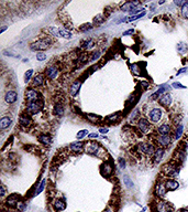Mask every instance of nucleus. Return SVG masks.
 I'll list each match as a JSON object with an SVG mask.
<instances>
[{
  "label": "nucleus",
  "instance_id": "1",
  "mask_svg": "<svg viewBox=\"0 0 188 212\" xmlns=\"http://www.w3.org/2000/svg\"><path fill=\"white\" fill-rule=\"evenodd\" d=\"M52 42H53L52 39L48 38V37H45V38H43V39H39L38 41L32 42L30 44V50H31V51L43 52L51 46Z\"/></svg>",
  "mask_w": 188,
  "mask_h": 212
},
{
  "label": "nucleus",
  "instance_id": "2",
  "mask_svg": "<svg viewBox=\"0 0 188 212\" xmlns=\"http://www.w3.org/2000/svg\"><path fill=\"white\" fill-rule=\"evenodd\" d=\"M137 150L140 154H143V155L153 157L154 153H155V150H156V147L152 144V142H140V144L137 146Z\"/></svg>",
  "mask_w": 188,
  "mask_h": 212
},
{
  "label": "nucleus",
  "instance_id": "3",
  "mask_svg": "<svg viewBox=\"0 0 188 212\" xmlns=\"http://www.w3.org/2000/svg\"><path fill=\"white\" fill-rule=\"evenodd\" d=\"M44 104L42 101H36V102H28L27 107H25V112L29 115H35L39 114L43 108Z\"/></svg>",
  "mask_w": 188,
  "mask_h": 212
},
{
  "label": "nucleus",
  "instance_id": "4",
  "mask_svg": "<svg viewBox=\"0 0 188 212\" xmlns=\"http://www.w3.org/2000/svg\"><path fill=\"white\" fill-rule=\"evenodd\" d=\"M25 99L28 102H36V101H42V95L39 93L33 87H29L25 91Z\"/></svg>",
  "mask_w": 188,
  "mask_h": 212
},
{
  "label": "nucleus",
  "instance_id": "5",
  "mask_svg": "<svg viewBox=\"0 0 188 212\" xmlns=\"http://www.w3.org/2000/svg\"><path fill=\"white\" fill-rule=\"evenodd\" d=\"M163 171H164L167 176H169V177H172L173 179H174V178L178 177V174H179V168H178L176 165L167 164L163 167Z\"/></svg>",
  "mask_w": 188,
  "mask_h": 212
},
{
  "label": "nucleus",
  "instance_id": "6",
  "mask_svg": "<svg viewBox=\"0 0 188 212\" xmlns=\"http://www.w3.org/2000/svg\"><path fill=\"white\" fill-rule=\"evenodd\" d=\"M85 150L88 153L89 155H98L100 150H102L101 146L99 145V142H89L85 146Z\"/></svg>",
  "mask_w": 188,
  "mask_h": 212
},
{
  "label": "nucleus",
  "instance_id": "7",
  "mask_svg": "<svg viewBox=\"0 0 188 212\" xmlns=\"http://www.w3.org/2000/svg\"><path fill=\"white\" fill-rule=\"evenodd\" d=\"M137 129H139L141 133L148 134L149 130H150V128H151V124L149 119H146V118H144V117H140L137 121Z\"/></svg>",
  "mask_w": 188,
  "mask_h": 212
},
{
  "label": "nucleus",
  "instance_id": "8",
  "mask_svg": "<svg viewBox=\"0 0 188 212\" xmlns=\"http://www.w3.org/2000/svg\"><path fill=\"white\" fill-rule=\"evenodd\" d=\"M156 211L157 212H174V206L171 202L159 201L156 203Z\"/></svg>",
  "mask_w": 188,
  "mask_h": 212
},
{
  "label": "nucleus",
  "instance_id": "9",
  "mask_svg": "<svg viewBox=\"0 0 188 212\" xmlns=\"http://www.w3.org/2000/svg\"><path fill=\"white\" fill-rule=\"evenodd\" d=\"M148 117L152 123H159L162 119V110L157 107H154L149 112Z\"/></svg>",
  "mask_w": 188,
  "mask_h": 212
},
{
  "label": "nucleus",
  "instance_id": "10",
  "mask_svg": "<svg viewBox=\"0 0 188 212\" xmlns=\"http://www.w3.org/2000/svg\"><path fill=\"white\" fill-rule=\"evenodd\" d=\"M141 2L140 1H126V2H124L123 5L121 6L120 10L123 11V12H132V11H134L135 9H137V6H140Z\"/></svg>",
  "mask_w": 188,
  "mask_h": 212
},
{
  "label": "nucleus",
  "instance_id": "11",
  "mask_svg": "<svg viewBox=\"0 0 188 212\" xmlns=\"http://www.w3.org/2000/svg\"><path fill=\"white\" fill-rule=\"evenodd\" d=\"M155 142L161 146L162 148L168 147L171 144H172V137L169 135H159L156 137Z\"/></svg>",
  "mask_w": 188,
  "mask_h": 212
},
{
  "label": "nucleus",
  "instance_id": "12",
  "mask_svg": "<svg viewBox=\"0 0 188 212\" xmlns=\"http://www.w3.org/2000/svg\"><path fill=\"white\" fill-rule=\"evenodd\" d=\"M45 78L43 73H38L33 78L32 82H31V87H41L45 83Z\"/></svg>",
  "mask_w": 188,
  "mask_h": 212
},
{
  "label": "nucleus",
  "instance_id": "13",
  "mask_svg": "<svg viewBox=\"0 0 188 212\" xmlns=\"http://www.w3.org/2000/svg\"><path fill=\"white\" fill-rule=\"evenodd\" d=\"M58 75V69L55 65H50L46 67L45 70V76L48 80H55Z\"/></svg>",
  "mask_w": 188,
  "mask_h": 212
},
{
  "label": "nucleus",
  "instance_id": "14",
  "mask_svg": "<svg viewBox=\"0 0 188 212\" xmlns=\"http://www.w3.org/2000/svg\"><path fill=\"white\" fill-rule=\"evenodd\" d=\"M154 191H155V194L159 197V198H164L167 193V189H166V187H165V182L159 181V182L156 183L155 190Z\"/></svg>",
  "mask_w": 188,
  "mask_h": 212
},
{
  "label": "nucleus",
  "instance_id": "15",
  "mask_svg": "<svg viewBox=\"0 0 188 212\" xmlns=\"http://www.w3.org/2000/svg\"><path fill=\"white\" fill-rule=\"evenodd\" d=\"M17 99H18V93H17L16 91H12V90H10V91L6 92V94H5L6 103H8L9 105L14 104V103L17 102Z\"/></svg>",
  "mask_w": 188,
  "mask_h": 212
},
{
  "label": "nucleus",
  "instance_id": "16",
  "mask_svg": "<svg viewBox=\"0 0 188 212\" xmlns=\"http://www.w3.org/2000/svg\"><path fill=\"white\" fill-rule=\"evenodd\" d=\"M159 104L163 107H168L172 104V95L169 93H165V94L161 95L159 98Z\"/></svg>",
  "mask_w": 188,
  "mask_h": 212
},
{
  "label": "nucleus",
  "instance_id": "17",
  "mask_svg": "<svg viewBox=\"0 0 188 212\" xmlns=\"http://www.w3.org/2000/svg\"><path fill=\"white\" fill-rule=\"evenodd\" d=\"M19 123H20V125H21L22 127H25V128H28V127H30L31 125H32V119H31V116H30L28 113L21 114V115H20V117H19Z\"/></svg>",
  "mask_w": 188,
  "mask_h": 212
},
{
  "label": "nucleus",
  "instance_id": "18",
  "mask_svg": "<svg viewBox=\"0 0 188 212\" xmlns=\"http://www.w3.org/2000/svg\"><path fill=\"white\" fill-rule=\"evenodd\" d=\"M86 142H74L70 145V150L72 153H81V150L85 149Z\"/></svg>",
  "mask_w": 188,
  "mask_h": 212
},
{
  "label": "nucleus",
  "instance_id": "19",
  "mask_svg": "<svg viewBox=\"0 0 188 212\" xmlns=\"http://www.w3.org/2000/svg\"><path fill=\"white\" fill-rule=\"evenodd\" d=\"M81 82L79 80L77 81H74L72 83L70 87V94L72 97H75L76 95L79 93V90H81Z\"/></svg>",
  "mask_w": 188,
  "mask_h": 212
},
{
  "label": "nucleus",
  "instance_id": "20",
  "mask_svg": "<svg viewBox=\"0 0 188 212\" xmlns=\"http://www.w3.org/2000/svg\"><path fill=\"white\" fill-rule=\"evenodd\" d=\"M19 198H20L19 194H17V193H13V194H11V196H9L8 199L6 200V204H7L8 207H10V208L17 207V204H18V202H19Z\"/></svg>",
  "mask_w": 188,
  "mask_h": 212
},
{
  "label": "nucleus",
  "instance_id": "21",
  "mask_svg": "<svg viewBox=\"0 0 188 212\" xmlns=\"http://www.w3.org/2000/svg\"><path fill=\"white\" fill-rule=\"evenodd\" d=\"M165 187H166L167 191H174L176 189H178L179 187V183L178 181H176L175 179H167L165 181Z\"/></svg>",
  "mask_w": 188,
  "mask_h": 212
},
{
  "label": "nucleus",
  "instance_id": "22",
  "mask_svg": "<svg viewBox=\"0 0 188 212\" xmlns=\"http://www.w3.org/2000/svg\"><path fill=\"white\" fill-rule=\"evenodd\" d=\"M164 154H165V149H164V148H162V147H157V148H156L155 153H154V155H153L154 162H155V164H159L160 161L163 159V156H164Z\"/></svg>",
  "mask_w": 188,
  "mask_h": 212
},
{
  "label": "nucleus",
  "instance_id": "23",
  "mask_svg": "<svg viewBox=\"0 0 188 212\" xmlns=\"http://www.w3.org/2000/svg\"><path fill=\"white\" fill-rule=\"evenodd\" d=\"M12 124V118L8 117V116H3L1 119H0V129L1 130H5V129L9 128Z\"/></svg>",
  "mask_w": 188,
  "mask_h": 212
},
{
  "label": "nucleus",
  "instance_id": "24",
  "mask_svg": "<svg viewBox=\"0 0 188 212\" xmlns=\"http://www.w3.org/2000/svg\"><path fill=\"white\" fill-rule=\"evenodd\" d=\"M65 113V110H64V105L62 103H56L54 105V108H53V114L57 117H62Z\"/></svg>",
  "mask_w": 188,
  "mask_h": 212
},
{
  "label": "nucleus",
  "instance_id": "25",
  "mask_svg": "<svg viewBox=\"0 0 188 212\" xmlns=\"http://www.w3.org/2000/svg\"><path fill=\"white\" fill-rule=\"evenodd\" d=\"M53 208H54L55 211L61 212V211H63V210H65V208H66V203H65V201L64 200H62V199H57V200L54 201Z\"/></svg>",
  "mask_w": 188,
  "mask_h": 212
},
{
  "label": "nucleus",
  "instance_id": "26",
  "mask_svg": "<svg viewBox=\"0 0 188 212\" xmlns=\"http://www.w3.org/2000/svg\"><path fill=\"white\" fill-rule=\"evenodd\" d=\"M95 46H96V42H95L94 39L89 38V39H86L85 41H83L81 42V48L84 49V50H90V49L95 48Z\"/></svg>",
  "mask_w": 188,
  "mask_h": 212
},
{
  "label": "nucleus",
  "instance_id": "27",
  "mask_svg": "<svg viewBox=\"0 0 188 212\" xmlns=\"http://www.w3.org/2000/svg\"><path fill=\"white\" fill-rule=\"evenodd\" d=\"M169 133H171V125L167 123L162 124L157 128V134L159 135H169Z\"/></svg>",
  "mask_w": 188,
  "mask_h": 212
},
{
  "label": "nucleus",
  "instance_id": "28",
  "mask_svg": "<svg viewBox=\"0 0 188 212\" xmlns=\"http://www.w3.org/2000/svg\"><path fill=\"white\" fill-rule=\"evenodd\" d=\"M38 140L41 142V144H43L44 146H48V145H51V142H52V138L50 136H48L47 134H41L40 136L38 137Z\"/></svg>",
  "mask_w": 188,
  "mask_h": 212
},
{
  "label": "nucleus",
  "instance_id": "29",
  "mask_svg": "<svg viewBox=\"0 0 188 212\" xmlns=\"http://www.w3.org/2000/svg\"><path fill=\"white\" fill-rule=\"evenodd\" d=\"M106 20V16L105 14H97L96 17L94 18V20H92V24H95V26H99V24L103 23Z\"/></svg>",
  "mask_w": 188,
  "mask_h": 212
},
{
  "label": "nucleus",
  "instance_id": "30",
  "mask_svg": "<svg viewBox=\"0 0 188 212\" xmlns=\"http://www.w3.org/2000/svg\"><path fill=\"white\" fill-rule=\"evenodd\" d=\"M183 130H184V125L183 124H178V126L175 129V134H174V138L176 140H178L183 135Z\"/></svg>",
  "mask_w": 188,
  "mask_h": 212
},
{
  "label": "nucleus",
  "instance_id": "31",
  "mask_svg": "<svg viewBox=\"0 0 188 212\" xmlns=\"http://www.w3.org/2000/svg\"><path fill=\"white\" fill-rule=\"evenodd\" d=\"M58 29H59V37H62L64 39H72L73 37L72 32H70L67 29H65V28H58Z\"/></svg>",
  "mask_w": 188,
  "mask_h": 212
},
{
  "label": "nucleus",
  "instance_id": "32",
  "mask_svg": "<svg viewBox=\"0 0 188 212\" xmlns=\"http://www.w3.org/2000/svg\"><path fill=\"white\" fill-rule=\"evenodd\" d=\"M102 170H105V176H110L111 174H112L113 171V168H112V165L110 164V162H105V164L102 165Z\"/></svg>",
  "mask_w": 188,
  "mask_h": 212
},
{
  "label": "nucleus",
  "instance_id": "33",
  "mask_svg": "<svg viewBox=\"0 0 188 212\" xmlns=\"http://www.w3.org/2000/svg\"><path fill=\"white\" fill-rule=\"evenodd\" d=\"M86 118L88 119V122H90V123H92V124H96L97 122H99L102 119L100 116L95 115V114H86Z\"/></svg>",
  "mask_w": 188,
  "mask_h": 212
},
{
  "label": "nucleus",
  "instance_id": "34",
  "mask_svg": "<svg viewBox=\"0 0 188 212\" xmlns=\"http://www.w3.org/2000/svg\"><path fill=\"white\" fill-rule=\"evenodd\" d=\"M145 14H146V11H143V12H141V14H135V16H131V17H128L126 19V22H132V21H135V20L140 19V18H142V17L145 16Z\"/></svg>",
  "mask_w": 188,
  "mask_h": 212
},
{
  "label": "nucleus",
  "instance_id": "35",
  "mask_svg": "<svg viewBox=\"0 0 188 212\" xmlns=\"http://www.w3.org/2000/svg\"><path fill=\"white\" fill-rule=\"evenodd\" d=\"M119 118H120V113H115V114H111V115H109L107 118H106V121L110 122V123H116L117 121H118Z\"/></svg>",
  "mask_w": 188,
  "mask_h": 212
},
{
  "label": "nucleus",
  "instance_id": "36",
  "mask_svg": "<svg viewBox=\"0 0 188 212\" xmlns=\"http://www.w3.org/2000/svg\"><path fill=\"white\" fill-rule=\"evenodd\" d=\"M180 12H182V16H183L184 19L188 20V1L183 6V7H182Z\"/></svg>",
  "mask_w": 188,
  "mask_h": 212
},
{
  "label": "nucleus",
  "instance_id": "37",
  "mask_svg": "<svg viewBox=\"0 0 188 212\" xmlns=\"http://www.w3.org/2000/svg\"><path fill=\"white\" fill-rule=\"evenodd\" d=\"M32 75H33V70H32V69L28 70L27 72H25V74H24V83H25V84L29 83L30 81H31V78H32Z\"/></svg>",
  "mask_w": 188,
  "mask_h": 212
},
{
  "label": "nucleus",
  "instance_id": "38",
  "mask_svg": "<svg viewBox=\"0 0 188 212\" xmlns=\"http://www.w3.org/2000/svg\"><path fill=\"white\" fill-rule=\"evenodd\" d=\"M88 130H87V129H81V130H79V132L77 133V135H76V138H77V139H83L84 137H86V136H88Z\"/></svg>",
  "mask_w": 188,
  "mask_h": 212
},
{
  "label": "nucleus",
  "instance_id": "39",
  "mask_svg": "<svg viewBox=\"0 0 188 212\" xmlns=\"http://www.w3.org/2000/svg\"><path fill=\"white\" fill-rule=\"evenodd\" d=\"M45 183H46V180L45 179H42L41 180V182H40V185H39V187H38V189H36V191H35V196L36 194H39V193H41L42 191L44 190V187H45Z\"/></svg>",
  "mask_w": 188,
  "mask_h": 212
},
{
  "label": "nucleus",
  "instance_id": "40",
  "mask_svg": "<svg viewBox=\"0 0 188 212\" xmlns=\"http://www.w3.org/2000/svg\"><path fill=\"white\" fill-rule=\"evenodd\" d=\"M92 23H85V24H83L81 27H79V31H81V32H86V31L92 30Z\"/></svg>",
  "mask_w": 188,
  "mask_h": 212
},
{
  "label": "nucleus",
  "instance_id": "41",
  "mask_svg": "<svg viewBox=\"0 0 188 212\" xmlns=\"http://www.w3.org/2000/svg\"><path fill=\"white\" fill-rule=\"evenodd\" d=\"M123 182L128 188L133 187V182H132V180L129 178V176H123Z\"/></svg>",
  "mask_w": 188,
  "mask_h": 212
},
{
  "label": "nucleus",
  "instance_id": "42",
  "mask_svg": "<svg viewBox=\"0 0 188 212\" xmlns=\"http://www.w3.org/2000/svg\"><path fill=\"white\" fill-rule=\"evenodd\" d=\"M48 31H50L52 37H59V29H57V28L51 27L48 29Z\"/></svg>",
  "mask_w": 188,
  "mask_h": 212
},
{
  "label": "nucleus",
  "instance_id": "43",
  "mask_svg": "<svg viewBox=\"0 0 188 212\" xmlns=\"http://www.w3.org/2000/svg\"><path fill=\"white\" fill-rule=\"evenodd\" d=\"M100 55H101V52H100V51H95L94 53H92V57H90V61L95 62L96 60L99 59Z\"/></svg>",
  "mask_w": 188,
  "mask_h": 212
},
{
  "label": "nucleus",
  "instance_id": "44",
  "mask_svg": "<svg viewBox=\"0 0 188 212\" xmlns=\"http://www.w3.org/2000/svg\"><path fill=\"white\" fill-rule=\"evenodd\" d=\"M36 60L38 61H40V62H42V61H44V60L46 59V54L45 53H43V52H38L36 53Z\"/></svg>",
  "mask_w": 188,
  "mask_h": 212
},
{
  "label": "nucleus",
  "instance_id": "45",
  "mask_svg": "<svg viewBox=\"0 0 188 212\" xmlns=\"http://www.w3.org/2000/svg\"><path fill=\"white\" fill-rule=\"evenodd\" d=\"M177 51L179 52V53H184V52L186 51V44H185V43H178Z\"/></svg>",
  "mask_w": 188,
  "mask_h": 212
},
{
  "label": "nucleus",
  "instance_id": "46",
  "mask_svg": "<svg viewBox=\"0 0 188 212\" xmlns=\"http://www.w3.org/2000/svg\"><path fill=\"white\" fill-rule=\"evenodd\" d=\"M131 71L134 73V74H137H137H140V67H139L137 64H135V63L131 65Z\"/></svg>",
  "mask_w": 188,
  "mask_h": 212
},
{
  "label": "nucleus",
  "instance_id": "47",
  "mask_svg": "<svg viewBox=\"0 0 188 212\" xmlns=\"http://www.w3.org/2000/svg\"><path fill=\"white\" fill-rule=\"evenodd\" d=\"M16 208L18 209V211H20V212L24 211V209H25V203H24L23 201H19Z\"/></svg>",
  "mask_w": 188,
  "mask_h": 212
},
{
  "label": "nucleus",
  "instance_id": "48",
  "mask_svg": "<svg viewBox=\"0 0 188 212\" xmlns=\"http://www.w3.org/2000/svg\"><path fill=\"white\" fill-rule=\"evenodd\" d=\"M173 87H175V89H178V90H183V89H186V86H184L183 84L178 83V82H175V83L172 84Z\"/></svg>",
  "mask_w": 188,
  "mask_h": 212
},
{
  "label": "nucleus",
  "instance_id": "49",
  "mask_svg": "<svg viewBox=\"0 0 188 212\" xmlns=\"http://www.w3.org/2000/svg\"><path fill=\"white\" fill-rule=\"evenodd\" d=\"M133 33H134V30L129 29V30H126V31L122 33V35H123V37H129V35H132Z\"/></svg>",
  "mask_w": 188,
  "mask_h": 212
},
{
  "label": "nucleus",
  "instance_id": "50",
  "mask_svg": "<svg viewBox=\"0 0 188 212\" xmlns=\"http://www.w3.org/2000/svg\"><path fill=\"white\" fill-rule=\"evenodd\" d=\"M186 2H187V1H185V0H175V1H174L175 5L178 6V7H180V8H182V7H183Z\"/></svg>",
  "mask_w": 188,
  "mask_h": 212
},
{
  "label": "nucleus",
  "instance_id": "51",
  "mask_svg": "<svg viewBox=\"0 0 188 212\" xmlns=\"http://www.w3.org/2000/svg\"><path fill=\"white\" fill-rule=\"evenodd\" d=\"M119 165H120V168L124 169V168H126V160H124L123 158H120L119 159Z\"/></svg>",
  "mask_w": 188,
  "mask_h": 212
},
{
  "label": "nucleus",
  "instance_id": "52",
  "mask_svg": "<svg viewBox=\"0 0 188 212\" xmlns=\"http://www.w3.org/2000/svg\"><path fill=\"white\" fill-rule=\"evenodd\" d=\"M99 137V135L97 134V133H92V134H89L88 135V139H94V138H98Z\"/></svg>",
  "mask_w": 188,
  "mask_h": 212
},
{
  "label": "nucleus",
  "instance_id": "53",
  "mask_svg": "<svg viewBox=\"0 0 188 212\" xmlns=\"http://www.w3.org/2000/svg\"><path fill=\"white\" fill-rule=\"evenodd\" d=\"M0 194H1V197L6 196V186L5 185L1 186V193H0Z\"/></svg>",
  "mask_w": 188,
  "mask_h": 212
},
{
  "label": "nucleus",
  "instance_id": "54",
  "mask_svg": "<svg viewBox=\"0 0 188 212\" xmlns=\"http://www.w3.org/2000/svg\"><path fill=\"white\" fill-rule=\"evenodd\" d=\"M98 132L105 135V134H107V133L109 132V129H108V128H99V130H98Z\"/></svg>",
  "mask_w": 188,
  "mask_h": 212
},
{
  "label": "nucleus",
  "instance_id": "55",
  "mask_svg": "<svg viewBox=\"0 0 188 212\" xmlns=\"http://www.w3.org/2000/svg\"><path fill=\"white\" fill-rule=\"evenodd\" d=\"M141 85H142L143 87H144V89H148L150 84H149L148 82H144V81H142V82H141Z\"/></svg>",
  "mask_w": 188,
  "mask_h": 212
},
{
  "label": "nucleus",
  "instance_id": "56",
  "mask_svg": "<svg viewBox=\"0 0 188 212\" xmlns=\"http://www.w3.org/2000/svg\"><path fill=\"white\" fill-rule=\"evenodd\" d=\"M102 212H115V210H113V208H111V207H108V208H106L105 210Z\"/></svg>",
  "mask_w": 188,
  "mask_h": 212
},
{
  "label": "nucleus",
  "instance_id": "57",
  "mask_svg": "<svg viewBox=\"0 0 188 212\" xmlns=\"http://www.w3.org/2000/svg\"><path fill=\"white\" fill-rule=\"evenodd\" d=\"M186 71H187V67H185V69H180V70L178 71L177 73H176V75H179V74H182V73L186 72Z\"/></svg>",
  "mask_w": 188,
  "mask_h": 212
},
{
  "label": "nucleus",
  "instance_id": "58",
  "mask_svg": "<svg viewBox=\"0 0 188 212\" xmlns=\"http://www.w3.org/2000/svg\"><path fill=\"white\" fill-rule=\"evenodd\" d=\"M6 30H7V27H6V26H3L2 29L0 30V33H3V32H5V31H6Z\"/></svg>",
  "mask_w": 188,
  "mask_h": 212
},
{
  "label": "nucleus",
  "instance_id": "59",
  "mask_svg": "<svg viewBox=\"0 0 188 212\" xmlns=\"http://www.w3.org/2000/svg\"><path fill=\"white\" fill-rule=\"evenodd\" d=\"M177 212H188V209H179Z\"/></svg>",
  "mask_w": 188,
  "mask_h": 212
},
{
  "label": "nucleus",
  "instance_id": "60",
  "mask_svg": "<svg viewBox=\"0 0 188 212\" xmlns=\"http://www.w3.org/2000/svg\"><path fill=\"white\" fill-rule=\"evenodd\" d=\"M154 8H155V5H153V3H152V5H151V10L154 11Z\"/></svg>",
  "mask_w": 188,
  "mask_h": 212
},
{
  "label": "nucleus",
  "instance_id": "61",
  "mask_svg": "<svg viewBox=\"0 0 188 212\" xmlns=\"http://www.w3.org/2000/svg\"><path fill=\"white\" fill-rule=\"evenodd\" d=\"M145 211V208H144V209H143V211H141V212H144Z\"/></svg>",
  "mask_w": 188,
  "mask_h": 212
}]
</instances>
